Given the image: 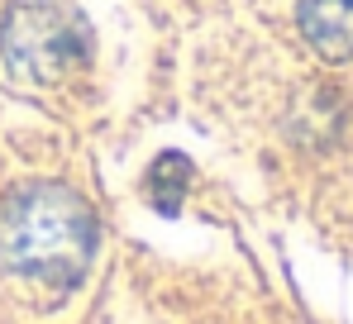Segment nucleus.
I'll list each match as a JSON object with an SVG mask.
<instances>
[{"mask_svg": "<svg viewBox=\"0 0 353 324\" xmlns=\"http://www.w3.org/2000/svg\"><path fill=\"white\" fill-rule=\"evenodd\" d=\"M96 253V215L91 205L58 181H34L14 191L0 210V258L29 281L77 286Z\"/></svg>", "mask_w": 353, "mask_h": 324, "instance_id": "obj_1", "label": "nucleus"}, {"mask_svg": "<svg viewBox=\"0 0 353 324\" xmlns=\"http://www.w3.org/2000/svg\"><path fill=\"white\" fill-rule=\"evenodd\" d=\"M0 48L29 81H58L86 57V24L62 0H14L5 10Z\"/></svg>", "mask_w": 353, "mask_h": 324, "instance_id": "obj_2", "label": "nucleus"}, {"mask_svg": "<svg viewBox=\"0 0 353 324\" xmlns=\"http://www.w3.org/2000/svg\"><path fill=\"white\" fill-rule=\"evenodd\" d=\"M301 29L310 48L330 62H353V0H305Z\"/></svg>", "mask_w": 353, "mask_h": 324, "instance_id": "obj_3", "label": "nucleus"}, {"mask_svg": "<svg viewBox=\"0 0 353 324\" xmlns=\"http://www.w3.org/2000/svg\"><path fill=\"white\" fill-rule=\"evenodd\" d=\"M191 186V162L181 153H163V158L148 167V201L163 210V215H176L181 210V196Z\"/></svg>", "mask_w": 353, "mask_h": 324, "instance_id": "obj_4", "label": "nucleus"}]
</instances>
